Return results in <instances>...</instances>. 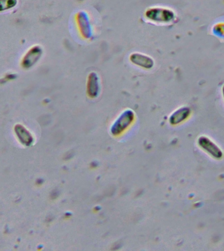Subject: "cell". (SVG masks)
Segmentation results:
<instances>
[{"label": "cell", "instance_id": "cell-1", "mask_svg": "<svg viewBox=\"0 0 224 251\" xmlns=\"http://www.w3.org/2000/svg\"><path fill=\"white\" fill-rule=\"evenodd\" d=\"M145 17L149 21L155 23H169L175 18V14L171 9L163 7H151L145 13Z\"/></svg>", "mask_w": 224, "mask_h": 251}, {"label": "cell", "instance_id": "cell-2", "mask_svg": "<svg viewBox=\"0 0 224 251\" xmlns=\"http://www.w3.org/2000/svg\"><path fill=\"white\" fill-rule=\"evenodd\" d=\"M76 20L82 36L86 39L91 38L92 28L88 14L84 11L78 12L76 16Z\"/></svg>", "mask_w": 224, "mask_h": 251}, {"label": "cell", "instance_id": "cell-3", "mask_svg": "<svg viewBox=\"0 0 224 251\" xmlns=\"http://www.w3.org/2000/svg\"><path fill=\"white\" fill-rule=\"evenodd\" d=\"M129 60L132 64L145 70H150L154 66V60L153 58L142 53H133L130 55Z\"/></svg>", "mask_w": 224, "mask_h": 251}, {"label": "cell", "instance_id": "cell-4", "mask_svg": "<svg viewBox=\"0 0 224 251\" xmlns=\"http://www.w3.org/2000/svg\"><path fill=\"white\" fill-rule=\"evenodd\" d=\"M100 78L95 72L88 75L86 81V92L90 98H95L98 95L100 89Z\"/></svg>", "mask_w": 224, "mask_h": 251}, {"label": "cell", "instance_id": "cell-5", "mask_svg": "<svg viewBox=\"0 0 224 251\" xmlns=\"http://www.w3.org/2000/svg\"><path fill=\"white\" fill-rule=\"evenodd\" d=\"M198 144L200 147L205 150L206 152L210 153L214 158H220L222 156L221 150L210 139L205 137H201L198 140Z\"/></svg>", "mask_w": 224, "mask_h": 251}, {"label": "cell", "instance_id": "cell-6", "mask_svg": "<svg viewBox=\"0 0 224 251\" xmlns=\"http://www.w3.org/2000/svg\"><path fill=\"white\" fill-rule=\"evenodd\" d=\"M42 54V50L39 47H34L29 50L24 58L23 65L27 68L32 66L37 62Z\"/></svg>", "mask_w": 224, "mask_h": 251}, {"label": "cell", "instance_id": "cell-7", "mask_svg": "<svg viewBox=\"0 0 224 251\" xmlns=\"http://www.w3.org/2000/svg\"><path fill=\"white\" fill-rule=\"evenodd\" d=\"M188 115L189 111L188 109H180V111L176 112V113L172 116L171 121L174 124L180 123V122L186 119Z\"/></svg>", "mask_w": 224, "mask_h": 251}, {"label": "cell", "instance_id": "cell-8", "mask_svg": "<svg viewBox=\"0 0 224 251\" xmlns=\"http://www.w3.org/2000/svg\"><path fill=\"white\" fill-rule=\"evenodd\" d=\"M17 0H0V11L11 9L17 4Z\"/></svg>", "mask_w": 224, "mask_h": 251}, {"label": "cell", "instance_id": "cell-9", "mask_svg": "<svg viewBox=\"0 0 224 251\" xmlns=\"http://www.w3.org/2000/svg\"><path fill=\"white\" fill-rule=\"evenodd\" d=\"M16 130H17V134L19 135V137L22 141H25V143L28 142L29 135L27 130H26L21 126H17Z\"/></svg>", "mask_w": 224, "mask_h": 251}, {"label": "cell", "instance_id": "cell-10", "mask_svg": "<svg viewBox=\"0 0 224 251\" xmlns=\"http://www.w3.org/2000/svg\"><path fill=\"white\" fill-rule=\"evenodd\" d=\"M223 95H224V86L223 87Z\"/></svg>", "mask_w": 224, "mask_h": 251}]
</instances>
